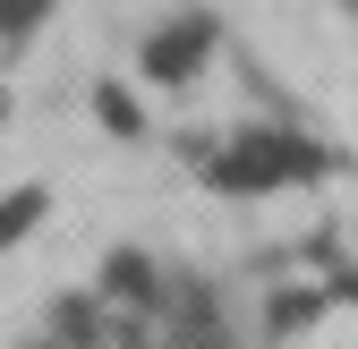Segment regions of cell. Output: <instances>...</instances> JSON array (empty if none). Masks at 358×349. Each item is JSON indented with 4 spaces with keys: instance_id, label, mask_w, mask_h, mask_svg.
Returning a JSON list of instances; mask_svg holds the SVG:
<instances>
[{
    "instance_id": "1",
    "label": "cell",
    "mask_w": 358,
    "mask_h": 349,
    "mask_svg": "<svg viewBox=\"0 0 358 349\" xmlns=\"http://www.w3.org/2000/svg\"><path fill=\"white\" fill-rule=\"evenodd\" d=\"M299 170H316V145H299V137H239L213 179L222 188H273V179H299Z\"/></svg>"
},
{
    "instance_id": "2",
    "label": "cell",
    "mask_w": 358,
    "mask_h": 349,
    "mask_svg": "<svg viewBox=\"0 0 358 349\" xmlns=\"http://www.w3.org/2000/svg\"><path fill=\"white\" fill-rule=\"evenodd\" d=\"M205 60V17H188V26H162L154 43H145V68L154 77H188Z\"/></svg>"
},
{
    "instance_id": "3",
    "label": "cell",
    "mask_w": 358,
    "mask_h": 349,
    "mask_svg": "<svg viewBox=\"0 0 358 349\" xmlns=\"http://www.w3.org/2000/svg\"><path fill=\"white\" fill-rule=\"evenodd\" d=\"M34 213H43V188H17V196H0V247H9V239L34 222Z\"/></svg>"
},
{
    "instance_id": "4",
    "label": "cell",
    "mask_w": 358,
    "mask_h": 349,
    "mask_svg": "<svg viewBox=\"0 0 358 349\" xmlns=\"http://www.w3.org/2000/svg\"><path fill=\"white\" fill-rule=\"evenodd\" d=\"M34 9L43 0H0V26H34Z\"/></svg>"
}]
</instances>
